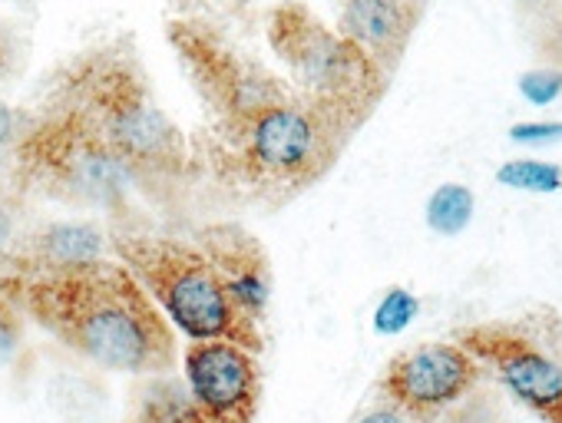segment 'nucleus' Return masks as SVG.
I'll return each instance as SVG.
<instances>
[{"mask_svg":"<svg viewBox=\"0 0 562 423\" xmlns=\"http://www.w3.org/2000/svg\"><path fill=\"white\" fill-rule=\"evenodd\" d=\"M11 305L90 364L153 377L176 367V331L120 259L47 272H0Z\"/></svg>","mask_w":562,"mask_h":423,"instance_id":"obj_1","label":"nucleus"},{"mask_svg":"<svg viewBox=\"0 0 562 423\" xmlns=\"http://www.w3.org/2000/svg\"><path fill=\"white\" fill-rule=\"evenodd\" d=\"M47 110L74 116L97 133L136 175L176 179L189 169L182 129L156 103L139 60L123 47H93L57 77Z\"/></svg>","mask_w":562,"mask_h":423,"instance_id":"obj_2","label":"nucleus"},{"mask_svg":"<svg viewBox=\"0 0 562 423\" xmlns=\"http://www.w3.org/2000/svg\"><path fill=\"white\" fill-rule=\"evenodd\" d=\"M11 64H14V50H11L8 37L0 34V77H4V73L11 70Z\"/></svg>","mask_w":562,"mask_h":423,"instance_id":"obj_24","label":"nucleus"},{"mask_svg":"<svg viewBox=\"0 0 562 423\" xmlns=\"http://www.w3.org/2000/svg\"><path fill=\"white\" fill-rule=\"evenodd\" d=\"M417 298L411 295V291H404V288H391L387 295H384V301L378 305V311H374V328L381 331V334H397V331H404L411 321H414V315H417Z\"/></svg>","mask_w":562,"mask_h":423,"instance_id":"obj_17","label":"nucleus"},{"mask_svg":"<svg viewBox=\"0 0 562 423\" xmlns=\"http://www.w3.org/2000/svg\"><path fill=\"white\" fill-rule=\"evenodd\" d=\"M473 219V192L467 185H457V182H447L440 185L430 202H427V226L437 232V236H460Z\"/></svg>","mask_w":562,"mask_h":423,"instance_id":"obj_15","label":"nucleus"},{"mask_svg":"<svg viewBox=\"0 0 562 423\" xmlns=\"http://www.w3.org/2000/svg\"><path fill=\"white\" fill-rule=\"evenodd\" d=\"M24 315L11 305V298L0 291V364H11L24 344Z\"/></svg>","mask_w":562,"mask_h":423,"instance_id":"obj_18","label":"nucleus"},{"mask_svg":"<svg viewBox=\"0 0 562 423\" xmlns=\"http://www.w3.org/2000/svg\"><path fill=\"white\" fill-rule=\"evenodd\" d=\"M268 44L285 64L292 90L348 133L368 119L387 87V73L302 0H285L271 11Z\"/></svg>","mask_w":562,"mask_h":423,"instance_id":"obj_4","label":"nucleus"},{"mask_svg":"<svg viewBox=\"0 0 562 423\" xmlns=\"http://www.w3.org/2000/svg\"><path fill=\"white\" fill-rule=\"evenodd\" d=\"M218 136L248 182L271 192H302L338 162L351 133L302 96H292Z\"/></svg>","mask_w":562,"mask_h":423,"instance_id":"obj_5","label":"nucleus"},{"mask_svg":"<svg viewBox=\"0 0 562 423\" xmlns=\"http://www.w3.org/2000/svg\"><path fill=\"white\" fill-rule=\"evenodd\" d=\"M460 347L546 423H562V361L539 338L516 324H473L460 331Z\"/></svg>","mask_w":562,"mask_h":423,"instance_id":"obj_8","label":"nucleus"},{"mask_svg":"<svg viewBox=\"0 0 562 423\" xmlns=\"http://www.w3.org/2000/svg\"><path fill=\"white\" fill-rule=\"evenodd\" d=\"M338 31L391 73L414 31V0H348Z\"/></svg>","mask_w":562,"mask_h":423,"instance_id":"obj_12","label":"nucleus"},{"mask_svg":"<svg viewBox=\"0 0 562 423\" xmlns=\"http://www.w3.org/2000/svg\"><path fill=\"white\" fill-rule=\"evenodd\" d=\"M130 423H212V420L199 410L186 380L172 377L169 370V374H153L136 387Z\"/></svg>","mask_w":562,"mask_h":423,"instance_id":"obj_14","label":"nucleus"},{"mask_svg":"<svg viewBox=\"0 0 562 423\" xmlns=\"http://www.w3.org/2000/svg\"><path fill=\"white\" fill-rule=\"evenodd\" d=\"M106 239L97 226L87 222H57L41 229L37 236H27L18 242L11 255V272H47V268H67L80 262L103 259Z\"/></svg>","mask_w":562,"mask_h":423,"instance_id":"obj_13","label":"nucleus"},{"mask_svg":"<svg viewBox=\"0 0 562 423\" xmlns=\"http://www.w3.org/2000/svg\"><path fill=\"white\" fill-rule=\"evenodd\" d=\"M18 232H14V205L8 198V192L0 188V265H8L14 249H18Z\"/></svg>","mask_w":562,"mask_h":423,"instance_id":"obj_22","label":"nucleus"},{"mask_svg":"<svg viewBox=\"0 0 562 423\" xmlns=\"http://www.w3.org/2000/svg\"><path fill=\"white\" fill-rule=\"evenodd\" d=\"M182 380L212 423H255L261 407L258 354L225 341H189L182 351Z\"/></svg>","mask_w":562,"mask_h":423,"instance_id":"obj_10","label":"nucleus"},{"mask_svg":"<svg viewBox=\"0 0 562 423\" xmlns=\"http://www.w3.org/2000/svg\"><path fill=\"white\" fill-rule=\"evenodd\" d=\"M31 123H34V116L14 110V106H8V103H0V152H11V156H14L18 142H21L24 133L31 129Z\"/></svg>","mask_w":562,"mask_h":423,"instance_id":"obj_20","label":"nucleus"},{"mask_svg":"<svg viewBox=\"0 0 562 423\" xmlns=\"http://www.w3.org/2000/svg\"><path fill=\"white\" fill-rule=\"evenodd\" d=\"M166 37L182 70L189 73V83L195 87L199 100L209 106L218 133L238 126L258 110L299 96L292 83L265 70L258 60L245 57L238 47H232L222 34H215L205 24L172 21L166 27Z\"/></svg>","mask_w":562,"mask_h":423,"instance_id":"obj_7","label":"nucleus"},{"mask_svg":"<svg viewBox=\"0 0 562 423\" xmlns=\"http://www.w3.org/2000/svg\"><path fill=\"white\" fill-rule=\"evenodd\" d=\"M110 249L189 341L225 338L255 354L261 351V324L235 305L222 275L195 242L116 232Z\"/></svg>","mask_w":562,"mask_h":423,"instance_id":"obj_3","label":"nucleus"},{"mask_svg":"<svg viewBox=\"0 0 562 423\" xmlns=\"http://www.w3.org/2000/svg\"><path fill=\"white\" fill-rule=\"evenodd\" d=\"M513 142H526V146H539V142H555L562 139V123H516L509 129Z\"/></svg>","mask_w":562,"mask_h":423,"instance_id":"obj_23","label":"nucleus"},{"mask_svg":"<svg viewBox=\"0 0 562 423\" xmlns=\"http://www.w3.org/2000/svg\"><path fill=\"white\" fill-rule=\"evenodd\" d=\"M499 185L522 188V192H559L562 188V169L539 159H509L496 172Z\"/></svg>","mask_w":562,"mask_h":423,"instance_id":"obj_16","label":"nucleus"},{"mask_svg":"<svg viewBox=\"0 0 562 423\" xmlns=\"http://www.w3.org/2000/svg\"><path fill=\"white\" fill-rule=\"evenodd\" d=\"M483 380V364L460 344H420L397 354L384 377L381 390L387 400L401 403L424 423L440 420L447 410L467 403Z\"/></svg>","mask_w":562,"mask_h":423,"instance_id":"obj_9","label":"nucleus"},{"mask_svg":"<svg viewBox=\"0 0 562 423\" xmlns=\"http://www.w3.org/2000/svg\"><path fill=\"white\" fill-rule=\"evenodd\" d=\"M18 172L44 192L80 205H120L139 175L83 123L47 110L14 149Z\"/></svg>","mask_w":562,"mask_h":423,"instance_id":"obj_6","label":"nucleus"},{"mask_svg":"<svg viewBox=\"0 0 562 423\" xmlns=\"http://www.w3.org/2000/svg\"><path fill=\"white\" fill-rule=\"evenodd\" d=\"M355 423H424L420 416H414L411 410H404L401 403H394V400H378V403H371Z\"/></svg>","mask_w":562,"mask_h":423,"instance_id":"obj_21","label":"nucleus"},{"mask_svg":"<svg viewBox=\"0 0 562 423\" xmlns=\"http://www.w3.org/2000/svg\"><path fill=\"white\" fill-rule=\"evenodd\" d=\"M519 93L532 106H549L562 93V73L559 70H529L519 77Z\"/></svg>","mask_w":562,"mask_h":423,"instance_id":"obj_19","label":"nucleus"},{"mask_svg":"<svg viewBox=\"0 0 562 423\" xmlns=\"http://www.w3.org/2000/svg\"><path fill=\"white\" fill-rule=\"evenodd\" d=\"M195 245L209 255L235 305L261 324L271 301V262L261 242L235 222H212L195 232Z\"/></svg>","mask_w":562,"mask_h":423,"instance_id":"obj_11","label":"nucleus"}]
</instances>
